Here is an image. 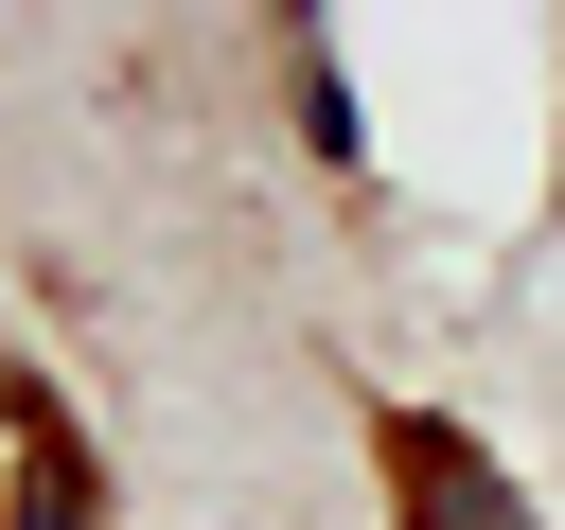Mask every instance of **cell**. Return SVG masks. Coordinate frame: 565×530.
Returning <instances> with one entry per match:
<instances>
[{"label":"cell","mask_w":565,"mask_h":530,"mask_svg":"<svg viewBox=\"0 0 565 530\" xmlns=\"http://www.w3.org/2000/svg\"><path fill=\"white\" fill-rule=\"evenodd\" d=\"M371 477H388V530H530V495L494 477V442L441 424V406H371Z\"/></svg>","instance_id":"1"},{"label":"cell","mask_w":565,"mask_h":530,"mask_svg":"<svg viewBox=\"0 0 565 530\" xmlns=\"http://www.w3.org/2000/svg\"><path fill=\"white\" fill-rule=\"evenodd\" d=\"M0 530H106V512H53V495H0Z\"/></svg>","instance_id":"2"}]
</instances>
